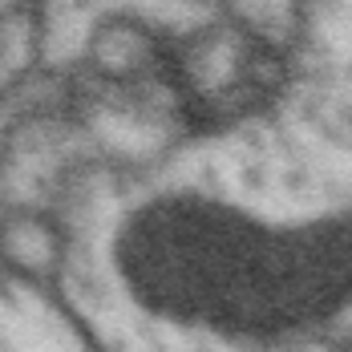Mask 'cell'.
<instances>
[{"mask_svg":"<svg viewBox=\"0 0 352 352\" xmlns=\"http://www.w3.org/2000/svg\"><path fill=\"white\" fill-rule=\"evenodd\" d=\"M118 267L146 312L231 344H280L344 300V227L267 223L178 190L130 214Z\"/></svg>","mask_w":352,"mask_h":352,"instance_id":"6da1fadb","label":"cell"}]
</instances>
